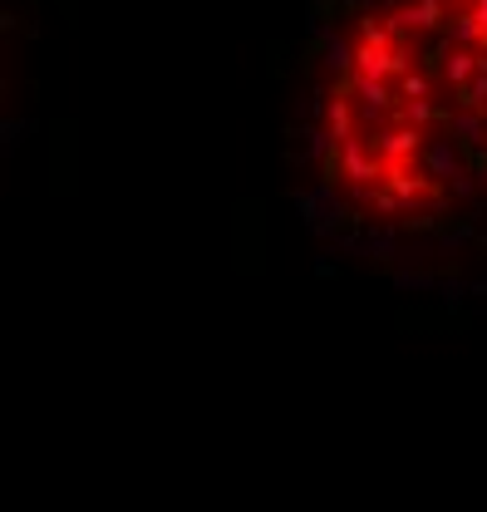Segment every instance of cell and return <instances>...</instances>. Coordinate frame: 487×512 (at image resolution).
Instances as JSON below:
<instances>
[{"instance_id": "1", "label": "cell", "mask_w": 487, "mask_h": 512, "mask_svg": "<svg viewBox=\"0 0 487 512\" xmlns=\"http://www.w3.org/2000/svg\"><path fill=\"white\" fill-rule=\"evenodd\" d=\"M286 168L325 247L487 296V0H310Z\"/></svg>"}]
</instances>
